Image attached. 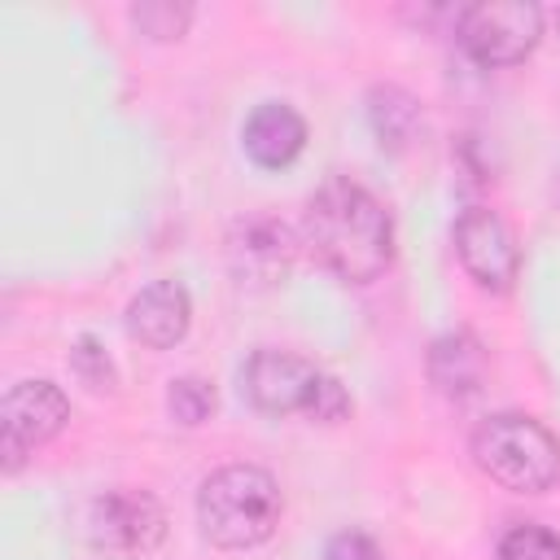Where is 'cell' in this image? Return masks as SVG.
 <instances>
[{
	"instance_id": "6da1fadb",
	"label": "cell",
	"mask_w": 560,
	"mask_h": 560,
	"mask_svg": "<svg viewBox=\"0 0 560 560\" xmlns=\"http://www.w3.org/2000/svg\"><path fill=\"white\" fill-rule=\"evenodd\" d=\"M311 254L341 280L368 284L394 258V223L385 206L354 179H328L306 201L302 219Z\"/></svg>"
},
{
	"instance_id": "7a4b0ae2",
	"label": "cell",
	"mask_w": 560,
	"mask_h": 560,
	"mask_svg": "<svg viewBox=\"0 0 560 560\" xmlns=\"http://www.w3.org/2000/svg\"><path fill=\"white\" fill-rule=\"evenodd\" d=\"M197 521L214 547H228V551L258 547L280 525V486L271 481L267 468L228 464L201 481Z\"/></svg>"
},
{
	"instance_id": "3957f363",
	"label": "cell",
	"mask_w": 560,
	"mask_h": 560,
	"mask_svg": "<svg viewBox=\"0 0 560 560\" xmlns=\"http://www.w3.org/2000/svg\"><path fill=\"white\" fill-rule=\"evenodd\" d=\"M241 385L249 402L267 416H311L319 424H337L350 411L346 389L311 359L289 350H254L241 368Z\"/></svg>"
},
{
	"instance_id": "277c9868",
	"label": "cell",
	"mask_w": 560,
	"mask_h": 560,
	"mask_svg": "<svg viewBox=\"0 0 560 560\" xmlns=\"http://www.w3.org/2000/svg\"><path fill=\"white\" fill-rule=\"evenodd\" d=\"M472 455L486 477L516 494H542L560 481V442L529 416L503 411L477 424Z\"/></svg>"
},
{
	"instance_id": "5b68a950",
	"label": "cell",
	"mask_w": 560,
	"mask_h": 560,
	"mask_svg": "<svg viewBox=\"0 0 560 560\" xmlns=\"http://www.w3.org/2000/svg\"><path fill=\"white\" fill-rule=\"evenodd\" d=\"M542 9L529 0H481L459 13V44L481 66H512L534 52Z\"/></svg>"
},
{
	"instance_id": "8992f818",
	"label": "cell",
	"mask_w": 560,
	"mask_h": 560,
	"mask_svg": "<svg viewBox=\"0 0 560 560\" xmlns=\"http://www.w3.org/2000/svg\"><path fill=\"white\" fill-rule=\"evenodd\" d=\"M166 534V512L153 494L144 490H105L88 508V538L105 556H144L162 542Z\"/></svg>"
},
{
	"instance_id": "52a82bcc",
	"label": "cell",
	"mask_w": 560,
	"mask_h": 560,
	"mask_svg": "<svg viewBox=\"0 0 560 560\" xmlns=\"http://www.w3.org/2000/svg\"><path fill=\"white\" fill-rule=\"evenodd\" d=\"M70 402L52 381H18L0 402V455L4 468H18L35 446L61 433Z\"/></svg>"
},
{
	"instance_id": "ba28073f",
	"label": "cell",
	"mask_w": 560,
	"mask_h": 560,
	"mask_svg": "<svg viewBox=\"0 0 560 560\" xmlns=\"http://www.w3.org/2000/svg\"><path fill=\"white\" fill-rule=\"evenodd\" d=\"M455 249H459V262L464 271L481 284V289H494V293H508L521 276V245L512 236V228L486 210V206H472L459 214L455 223Z\"/></svg>"
},
{
	"instance_id": "9c48e42d",
	"label": "cell",
	"mask_w": 560,
	"mask_h": 560,
	"mask_svg": "<svg viewBox=\"0 0 560 560\" xmlns=\"http://www.w3.org/2000/svg\"><path fill=\"white\" fill-rule=\"evenodd\" d=\"M293 249H298L293 232L280 219H271V214H249L228 236V262L249 284L280 280L289 271V262H293Z\"/></svg>"
},
{
	"instance_id": "30bf717a",
	"label": "cell",
	"mask_w": 560,
	"mask_h": 560,
	"mask_svg": "<svg viewBox=\"0 0 560 560\" xmlns=\"http://www.w3.org/2000/svg\"><path fill=\"white\" fill-rule=\"evenodd\" d=\"M188 319H192V302L179 280H153L127 306V332L149 350L175 346L188 332Z\"/></svg>"
},
{
	"instance_id": "8fae6325",
	"label": "cell",
	"mask_w": 560,
	"mask_h": 560,
	"mask_svg": "<svg viewBox=\"0 0 560 560\" xmlns=\"http://www.w3.org/2000/svg\"><path fill=\"white\" fill-rule=\"evenodd\" d=\"M241 140H245V153H249L258 166L276 171V166H289V162L302 153V144H306V122H302V114H298L293 105L267 101V105H258V109L245 118Z\"/></svg>"
},
{
	"instance_id": "7c38bea8",
	"label": "cell",
	"mask_w": 560,
	"mask_h": 560,
	"mask_svg": "<svg viewBox=\"0 0 560 560\" xmlns=\"http://www.w3.org/2000/svg\"><path fill=\"white\" fill-rule=\"evenodd\" d=\"M429 372L442 385V394H472L481 385V346L464 332L442 337L429 354Z\"/></svg>"
},
{
	"instance_id": "4fadbf2b",
	"label": "cell",
	"mask_w": 560,
	"mask_h": 560,
	"mask_svg": "<svg viewBox=\"0 0 560 560\" xmlns=\"http://www.w3.org/2000/svg\"><path fill=\"white\" fill-rule=\"evenodd\" d=\"M166 407H171V416H175L179 424L192 429V424H201V420L214 416V389H210L201 376H179V381H171Z\"/></svg>"
},
{
	"instance_id": "5bb4252c",
	"label": "cell",
	"mask_w": 560,
	"mask_h": 560,
	"mask_svg": "<svg viewBox=\"0 0 560 560\" xmlns=\"http://www.w3.org/2000/svg\"><path fill=\"white\" fill-rule=\"evenodd\" d=\"M499 560H560V534L542 525H512L499 542Z\"/></svg>"
},
{
	"instance_id": "9a60e30c",
	"label": "cell",
	"mask_w": 560,
	"mask_h": 560,
	"mask_svg": "<svg viewBox=\"0 0 560 560\" xmlns=\"http://www.w3.org/2000/svg\"><path fill=\"white\" fill-rule=\"evenodd\" d=\"M188 18H192L188 4H136V9H131V22H136L144 35H153V39L184 35Z\"/></svg>"
},
{
	"instance_id": "2e32d148",
	"label": "cell",
	"mask_w": 560,
	"mask_h": 560,
	"mask_svg": "<svg viewBox=\"0 0 560 560\" xmlns=\"http://www.w3.org/2000/svg\"><path fill=\"white\" fill-rule=\"evenodd\" d=\"M324 560H381V551H376V542L363 529H346V534H337L328 542Z\"/></svg>"
},
{
	"instance_id": "e0dca14e",
	"label": "cell",
	"mask_w": 560,
	"mask_h": 560,
	"mask_svg": "<svg viewBox=\"0 0 560 560\" xmlns=\"http://www.w3.org/2000/svg\"><path fill=\"white\" fill-rule=\"evenodd\" d=\"M556 22H560V9H556Z\"/></svg>"
}]
</instances>
